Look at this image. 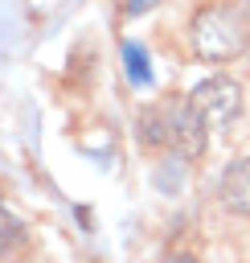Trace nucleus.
<instances>
[{
	"label": "nucleus",
	"mask_w": 250,
	"mask_h": 263,
	"mask_svg": "<svg viewBox=\"0 0 250 263\" xmlns=\"http://www.w3.org/2000/svg\"><path fill=\"white\" fill-rule=\"evenodd\" d=\"M189 45L201 62H234L246 45V16L238 4H201L189 21Z\"/></svg>",
	"instance_id": "f257e3e1"
},
{
	"label": "nucleus",
	"mask_w": 250,
	"mask_h": 263,
	"mask_svg": "<svg viewBox=\"0 0 250 263\" xmlns=\"http://www.w3.org/2000/svg\"><path fill=\"white\" fill-rule=\"evenodd\" d=\"M189 107H193L201 132L213 136V140H221L238 123V115H242V86L234 78H225V74H209L205 82L193 86Z\"/></svg>",
	"instance_id": "f03ea898"
},
{
	"label": "nucleus",
	"mask_w": 250,
	"mask_h": 263,
	"mask_svg": "<svg viewBox=\"0 0 250 263\" xmlns=\"http://www.w3.org/2000/svg\"><path fill=\"white\" fill-rule=\"evenodd\" d=\"M217 201L234 214V218H250V156L230 160V168L217 181Z\"/></svg>",
	"instance_id": "7ed1b4c3"
},
{
	"label": "nucleus",
	"mask_w": 250,
	"mask_h": 263,
	"mask_svg": "<svg viewBox=\"0 0 250 263\" xmlns=\"http://www.w3.org/2000/svg\"><path fill=\"white\" fill-rule=\"evenodd\" d=\"M135 132H139V144L143 148H172V136H168V103L160 99L156 107H148L143 115H139V123H135Z\"/></svg>",
	"instance_id": "20e7f679"
},
{
	"label": "nucleus",
	"mask_w": 250,
	"mask_h": 263,
	"mask_svg": "<svg viewBox=\"0 0 250 263\" xmlns=\"http://www.w3.org/2000/svg\"><path fill=\"white\" fill-rule=\"evenodd\" d=\"M123 66H127V82L131 86H148L152 82V62H148V49L143 45H135V41H127L123 45Z\"/></svg>",
	"instance_id": "39448f33"
},
{
	"label": "nucleus",
	"mask_w": 250,
	"mask_h": 263,
	"mask_svg": "<svg viewBox=\"0 0 250 263\" xmlns=\"http://www.w3.org/2000/svg\"><path fill=\"white\" fill-rule=\"evenodd\" d=\"M20 238H25V226L0 205V259H4V255L12 251V242H20Z\"/></svg>",
	"instance_id": "423d86ee"
},
{
	"label": "nucleus",
	"mask_w": 250,
	"mask_h": 263,
	"mask_svg": "<svg viewBox=\"0 0 250 263\" xmlns=\"http://www.w3.org/2000/svg\"><path fill=\"white\" fill-rule=\"evenodd\" d=\"M156 4H160V0H127V8H123V12H127V16H139V12H152Z\"/></svg>",
	"instance_id": "0eeeda50"
},
{
	"label": "nucleus",
	"mask_w": 250,
	"mask_h": 263,
	"mask_svg": "<svg viewBox=\"0 0 250 263\" xmlns=\"http://www.w3.org/2000/svg\"><path fill=\"white\" fill-rule=\"evenodd\" d=\"M164 263H197L189 251H172V255H164Z\"/></svg>",
	"instance_id": "6e6552de"
},
{
	"label": "nucleus",
	"mask_w": 250,
	"mask_h": 263,
	"mask_svg": "<svg viewBox=\"0 0 250 263\" xmlns=\"http://www.w3.org/2000/svg\"><path fill=\"white\" fill-rule=\"evenodd\" d=\"M0 263H8V259H0Z\"/></svg>",
	"instance_id": "1a4fd4ad"
}]
</instances>
